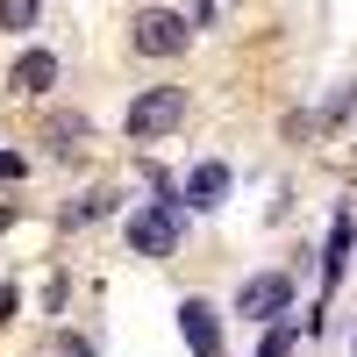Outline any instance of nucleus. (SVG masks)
<instances>
[{
    "mask_svg": "<svg viewBox=\"0 0 357 357\" xmlns=\"http://www.w3.org/2000/svg\"><path fill=\"white\" fill-rule=\"evenodd\" d=\"M178 122H186V86H151V93L129 100V136H136V143H158V136H172Z\"/></svg>",
    "mask_w": 357,
    "mask_h": 357,
    "instance_id": "nucleus-1",
    "label": "nucleus"
},
{
    "mask_svg": "<svg viewBox=\"0 0 357 357\" xmlns=\"http://www.w3.org/2000/svg\"><path fill=\"white\" fill-rule=\"evenodd\" d=\"M129 43H136V57H178L193 43V29H186V15H172V8H143L129 22Z\"/></svg>",
    "mask_w": 357,
    "mask_h": 357,
    "instance_id": "nucleus-2",
    "label": "nucleus"
},
{
    "mask_svg": "<svg viewBox=\"0 0 357 357\" xmlns=\"http://www.w3.org/2000/svg\"><path fill=\"white\" fill-rule=\"evenodd\" d=\"M129 250L136 257H172L178 250V200L172 193L158 207H143V215H129Z\"/></svg>",
    "mask_w": 357,
    "mask_h": 357,
    "instance_id": "nucleus-3",
    "label": "nucleus"
},
{
    "mask_svg": "<svg viewBox=\"0 0 357 357\" xmlns=\"http://www.w3.org/2000/svg\"><path fill=\"white\" fill-rule=\"evenodd\" d=\"M293 307V279L286 272H257V279H243V293H236V314L243 321H279Z\"/></svg>",
    "mask_w": 357,
    "mask_h": 357,
    "instance_id": "nucleus-4",
    "label": "nucleus"
},
{
    "mask_svg": "<svg viewBox=\"0 0 357 357\" xmlns=\"http://www.w3.org/2000/svg\"><path fill=\"white\" fill-rule=\"evenodd\" d=\"M178 329H186V350L193 357H222V314H215V301H178Z\"/></svg>",
    "mask_w": 357,
    "mask_h": 357,
    "instance_id": "nucleus-5",
    "label": "nucleus"
},
{
    "mask_svg": "<svg viewBox=\"0 0 357 357\" xmlns=\"http://www.w3.org/2000/svg\"><path fill=\"white\" fill-rule=\"evenodd\" d=\"M8 86H15L22 100H43L50 86H57V57H50V50H22L15 72H8Z\"/></svg>",
    "mask_w": 357,
    "mask_h": 357,
    "instance_id": "nucleus-6",
    "label": "nucleus"
},
{
    "mask_svg": "<svg viewBox=\"0 0 357 357\" xmlns=\"http://www.w3.org/2000/svg\"><path fill=\"white\" fill-rule=\"evenodd\" d=\"M222 193H229V165H193L186 172V207H222Z\"/></svg>",
    "mask_w": 357,
    "mask_h": 357,
    "instance_id": "nucleus-7",
    "label": "nucleus"
},
{
    "mask_svg": "<svg viewBox=\"0 0 357 357\" xmlns=\"http://www.w3.org/2000/svg\"><path fill=\"white\" fill-rule=\"evenodd\" d=\"M43 143H50L57 158H72L79 143H86V114H72V107H57L50 122H43Z\"/></svg>",
    "mask_w": 357,
    "mask_h": 357,
    "instance_id": "nucleus-8",
    "label": "nucleus"
},
{
    "mask_svg": "<svg viewBox=\"0 0 357 357\" xmlns=\"http://www.w3.org/2000/svg\"><path fill=\"white\" fill-rule=\"evenodd\" d=\"M36 15H43V0H0V29H8V36H29Z\"/></svg>",
    "mask_w": 357,
    "mask_h": 357,
    "instance_id": "nucleus-9",
    "label": "nucleus"
},
{
    "mask_svg": "<svg viewBox=\"0 0 357 357\" xmlns=\"http://www.w3.org/2000/svg\"><path fill=\"white\" fill-rule=\"evenodd\" d=\"M100 215H114V193H86V200H72V207H65V229H86V222H100Z\"/></svg>",
    "mask_w": 357,
    "mask_h": 357,
    "instance_id": "nucleus-10",
    "label": "nucleus"
},
{
    "mask_svg": "<svg viewBox=\"0 0 357 357\" xmlns=\"http://www.w3.org/2000/svg\"><path fill=\"white\" fill-rule=\"evenodd\" d=\"M343 257H350V215H336V236H329V257H321V272L343 279Z\"/></svg>",
    "mask_w": 357,
    "mask_h": 357,
    "instance_id": "nucleus-11",
    "label": "nucleus"
},
{
    "mask_svg": "<svg viewBox=\"0 0 357 357\" xmlns=\"http://www.w3.org/2000/svg\"><path fill=\"white\" fill-rule=\"evenodd\" d=\"M43 357H100V350H93V343H86V336H79V329H57V336H50V350H43Z\"/></svg>",
    "mask_w": 357,
    "mask_h": 357,
    "instance_id": "nucleus-12",
    "label": "nucleus"
},
{
    "mask_svg": "<svg viewBox=\"0 0 357 357\" xmlns=\"http://www.w3.org/2000/svg\"><path fill=\"white\" fill-rule=\"evenodd\" d=\"M321 122H357V86H343V93L329 100V114H321Z\"/></svg>",
    "mask_w": 357,
    "mask_h": 357,
    "instance_id": "nucleus-13",
    "label": "nucleus"
},
{
    "mask_svg": "<svg viewBox=\"0 0 357 357\" xmlns=\"http://www.w3.org/2000/svg\"><path fill=\"white\" fill-rule=\"evenodd\" d=\"M257 357H293V329H286V321H279V329L257 343Z\"/></svg>",
    "mask_w": 357,
    "mask_h": 357,
    "instance_id": "nucleus-14",
    "label": "nucleus"
},
{
    "mask_svg": "<svg viewBox=\"0 0 357 357\" xmlns=\"http://www.w3.org/2000/svg\"><path fill=\"white\" fill-rule=\"evenodd\" d=\"M15 314V286H0V321H8Z\"/></svg>",
    "mask_w": 357,
    "mask_h": 357,
    "instance_id": "nucleus-15",
    "label": "nucleus"
}]
</instances>
